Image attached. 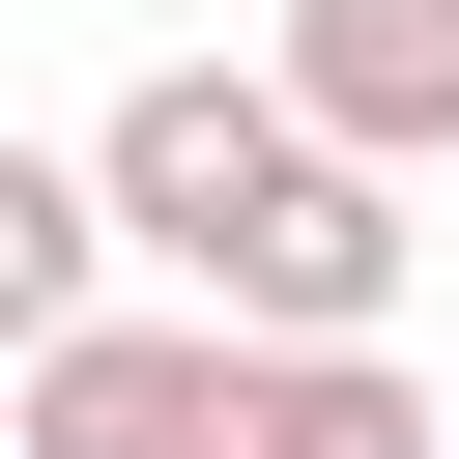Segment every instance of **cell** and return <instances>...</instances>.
Masks as SVG:
<instances>
[{
    "instance_id": "cell-4",
    "label": "cell",
    "mask_w": 459,
    "mask_h": 459,
    "mask_svg": "<svg viewBox=\"0 0 459 459\" xmlns=\"http://www.w3.org/2000/svg\"><path fill=\"white\" fill-rule=\"evenodd\" d=\"M258 57H287V86H316L373 172H459V0H287Z\"/></svg>"
},
{
    "instance_id": "cell-5",
    "label": "cell",
    "mask_w": 459,
    "mask_h": 459,
    "mask_svg": "<svg viewBox=\"0 0 459 459\" xmlns=\"http://www.w3.org/2000/svg\"><path fill=\"white\" fill-rule=\"evenodd\" d=\"M86 258H115V143H57V172H0V344H57V316H115Z\"/></svg>"
},
{
    "instance_id": "cell-6",
    "label": "cell",
    "mask_w": 459,
    "mask_h": 459,
    "mask_svg": "<svg viewBox=\"0 0 459 459\" xmlns=\"http://www.w3.org/2000/svg\"><path fill=\"white\" fill-rule=\"evenodd\" d=\"M258 459H430V373L402 344H258Z\"/></svg>"
},
{
    "instance_id": "cell-2",
    "label": "cell",
    "mask_w": 459,
    "mask_h": 459,
    "mask_svg": "<svg viewBox=\"0 0 459 459\" xmlns=\"http://www.w3.org/2000/svg\"><path fill=\"white\" fill-rule=\"evenodd\" d=\"M29 459H258V316H57Z\"/></svg>"
},
{
    "instance_id": "cell-3",
    "label": "cell",
    "mask_w": 459,
    "mask_h": 459,
    "mask_svg": "<svg viewBox=\"0 0 459 459\" xmlns=\"http://www.w3.org/2000/svg\"><path fill=\"white\" fill-rule=\"evenodd\" d=\"M201 316H258V344H373V316H402V172L316 115V172L230 230V287H201Z\"/></svg>"
},
{
    "instance_id": "cell-1",
    "label": "cell",
    "mask_w": 459,
    "mask_h": 459,
    "mask_svg": "<svg viewBox=\"0 0 459 459\" xmlns=\"http://www.w3.org/2000/svg\"><path fill=\"white\" fill-rule=\"evenodd\" d=\"M86 143H115V230H143L172 287H230V230L316 172V86H287V57H143Z\"/></svg>"
}]
</instances>
